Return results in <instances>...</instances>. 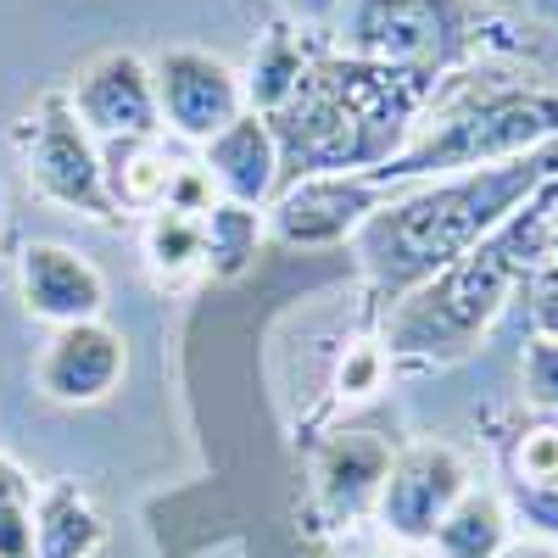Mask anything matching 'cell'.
<instances>
[{"label": "cell", "mask_w": 558, "mask_h": 558, "mask_svg": "<svg viewBox=\"0 0 558 558\" xmlns=\"http://www.w3.org/2000/svg\"><path fill=\"white\" fill-rule=\"evenodd\" d=\"M553 173H558V151L547 146L497 168L441 173V179H418L391 191L386 207L352 235L368 286L386 302H402L425 279L452 268L458 257H470L481 241H492Z\"/></svg>", "instance_id": "7a4b0ae2"}, {"label": "cell", "mask_w": 558, "mask_h": 558, "mask_svg": "<svg viewBox=\"0 0 558 558\" xmlns=\"http://www.w3.org/2000/svg\"><path fill=\"white\" fill-rule=\"evenodd\" d=\"M481 7L492 12V7H531V0H481Z\"/></svg>", "instance_id": "4dcf8cb0"}, {"label": "cell", "mask_w": 558, "mask_h": 558, "mask_svg": "<svg viewBox=\"0 0 558 558\" xmlns=\"http://www.w3.org/2000/svg\"><path fill=\"white\" fill-rule=\"evenodd\" d=\"M168 151L157 146V134H134V140H101V173H107V196L112 213H157L168 207V184H173Z\"/></svg>", "instance_id": "9a60e30c"}, {"label": "cell", "mask_w": 558, "mask_h": 558, "mask_svg": "<svg viewBox=\"0 0 558 558\" xmlns=\"http://www.w3.org/2000/svg\"><path fill=\"white\" fill-rule=\"evenodd\" d=\"M202 173L213 179L218 202H241L263 213L279 196V146H274L268 118L241 112L229 129H218L202 146Z\"/></svg>", "instance_id": "4fadbf2b"}, {"label": "cell", "mask_w": 558, "mask_h": 558, "mask_svg": "<svg viewBox=\"0 0 558 558\" xmlns=\"http://www.w3.org/2000/svg\"><path fill=\"white\" fill-rule=\"evenodd\" d=\"M107 525L73 481H51L34 497V558H89Z\"/></svg>", "instance_id": "2e32d148"}, {"label": "cell", "mask_w": 558, "mask_h": 558, "mask_svg": "<svg viewBox=\"0 0 558 558\" xmlns=\"http://www.w3.org/2000/svg\"><path fill=\"white\" fill-rule=\"evenodd\" d=\"M430 78H413L352 51L307 57L296 89L268 112L279 146V191L296 179L363 173L375 179L418 129V112L430 101Z\"/></svg>", "instance_id": "6da1fadb"}, {"label": "cell", "mask_w": 558, "mask_h": 558, "mask_svg": "<svg viewBox=\"0 0 558 558\" xmlns=\"http://www.w3.org/2000/svg\"><path fill=\"white\" fill-rule=\"evenodd\" d=\"M296 23H336L347 12V0H279Z\"/></svg>", "instance_id": "4316f807"}, {"label": "cell", "mask_w": 558, "mask_h": 558, "mask_svg": "<svg viewBox=\"0 0 558 558\" xmlns=\"http://www.w3.org/2000/svg\"><path fill=\"white\" fill-rule=\"evenodd\" d=\"M347 558H402V553H397L391 542H363V547H352Z\"/></svg>", "instance_id": "f1b7e54d"}, {"label": "cell", "mask_w": 558, "mask_h": 558, "mask_svg": "<svg viewBox=\"0 0 558 558\" xmlns=\"http://www.w3.org/2000/svg\"><path fill=\"white\" fill-rule=\"evenodd\" d=\"M146 263L157 279H184L202 268V218L191 213H173V207H157L151 223H146Z\"/></svg>", "instance_id": "ffe728a7"}, {"label": "cell", "mask_w": 558, "mask_h": 558, "mask_svg": "<svg viewBox=\"0 0 558 558\" xmlns=\"http://www.w3.org/2000/svg\"><path fill=\"white\" fill-rule=\"evenodd\" d=\"M497 558H558V547L542 542V536H508V547Z\"/></svg>", "instance_id": "83f0119b"}, {"label": "cell", "mask_w": 558, "mask_h": 558, "mask_svg": "<svg viewBox=\"0 0 558 558\" xmlns=\"http://www.w3.org/2000/svg\"><path fill=\"white\" fill-rule=\"evenodd\" d=\"M508 502L486 486H470L452 508H447V520L436 525L430 547L441 558H497L508 547Z\"/></svg>", "instance_id": "e0dca14e"}, {"label": "cell", "mask_w": 558, "mask_h": 558, "mask_svg": "<svg viewBox=\"0 0 558 558\" xmlns=\"http://www.w3.org/2000/svg\"><path fill=\"white\" fill-rule=\"evenodd\" d=\"M380 380H386V352L363 341V347H352V352H347L341 380H336V386H341V397H352V402H357V397H375V391H380Z\"/></svg>", "instance_id": "d4e9b609"}, {"label": "cell", "mask_w": 558, "mask_h": 558, "mask_svg": "<svg viewBox=\"0 0 558 558\" xmlns=\"http://www.w3.org/2000/svg\"><path fill=\"white\" fill-rule=\"evenodd\" d=\"M347 51L413 78L441 84L452 68L481 62V0H347Z\"/></svg>", "instance_id": "5b68a950"}, {"label": "cell", "mask_w": 558, "mask_h": 558, "mask_svg": "<svg viewBox=\"0 0 558 558\" xmlns=\"http://www.w3.org/2000/svg\"><path fill=\"white\" fill-rule=\"evenodd\" d=\"M470 458L447 441H418L391 452V470L375 497V520L391 542H430L447 508L470 492Z\"/></svg>", "instance_id": "52a82bcc"}, {"label": "cell", "mask_w": 558, "mask_h": 558, "mask_svg": "<svg viewBox=\"0 0 558 558\" xmlns=\"http://www.w3.org/2000/svg\"><path fill=\"white\" fill-rule=\"evenodd\" d=\"M520 291H525V307H531L536 336H542V341H558V268L547 263V268L525 274Z\"/></svg>", "instance_id": "cb8c5ba5"}, {"label": "cell", "mask_w": 558, "mask_h": 558, "mask_svg": "<svg viewBox=\"0 0 558 558\" xmlns=\"http://www.w3.org/2000/svg\"><path fill=\"white\" fill-rule=\"evenodd\" d=\"M151 89H157V118L207 146L218 129H229L246 112V84L213 51H196V45H168V51L151 62Z\"/></svg>", "instance_id": "ba28073f"}, {"label": "cell", "mask_w": 558, "mask_h": 558, "mask_svg": "<svg viewBox=\"0 0 558 558\" xmlns=\"http://www.w3.org/2000/svg\"><path fill=\"white\" fill-rule=\"evenodd\" d=\"M73 118L89 129V140H134V134H162L157 118V89H151V62L134 51H101L84 62L73 89H68Z\"/></svg>", "instance_id": "30bf717a"}, {"label": "cell", "mask_w": 558, "mask_h": 558, "mask_svg": "<svg viewBox=\"0 0 558 558\" xmlns=\"http://www.w3.org/2000/svg\"><path fill=\"white\" fill-rule=\"evenodd\" d=\"M263 246V213L241 202H213L202 213V268L213 279H241Z\"/></svg>", "instance_id": "ac0fdd59"}, {"label": "cell", "mask_w": 558, "mask_h": 558, "mask_svg": "<svg viewBox=\"0 0 558 558\" xmlns=\"http://www.w3.org/2000/svg\"><path fill=\"white\" fill-rule=\"evenodd\" d=\"M123 368H129L123 336L101 318H84V324L51 330V341H45V352L34 363V380L62 408H89V402H107L118 391Z\"/></svg>", "instance_id": "8fae6325"}, {"label": "cell", "mask_w": 558, "mask_h": 558, "mask_svg": "<svg viewBox=\"0 0 558 558\" xmlns=\"http://www.w3.org/2000/svg\"><path fill=\"white\" fill-rule=\"evenodd\" d=\"M302 73H307V51L296 45V34H291V28H274V34L257 45L252 68L241 73V84H246V112L268 118V112L296 89Z\"/></svg>", "instance_id": "d6986e66"}, {"label": "cell", "mask_w": 558, "mask_h": 558, "mask_svg": "<svg viewBox=\"0 0 558 558\" xmlns=\"http://www.w3.org/2000/svg\"><path fill=\"white\" fill-rule=\"evenodd\" d=\"M514 475H520V486H558V425H536L520 436Z\"/></svg>", "instance_id": "7402d4cb"}, {"label": "cell", "mask_w": 558, "mask_h": 558, "mask_svg": "<svg viewBox=\"0 0 558 558\" xmlns=\"http://www.w3.org/2000/svg\"><path fill=\"white\" fill-rule=\"evenodd\" d=\"M520 508L547 536H558V486H520Z\"/></svg>", "instance_id": "484cf974"}, {"label": "cell", "mask_w": 558, "mask_h": 558, "mask_svg": "<svg viewBox=\"0 0 558 558\" xmlns=\"http://www.w3.org/2000/svg\"><path fill=\"white\" fill-rule=\"evenodd\" d=\"M17 291H23V307L45 324H57V330L62 324L101 318V307H107L101 268L62 241H34L17 257Z\"/></svg>", "instance_id": "7c38bea8"}, {"label": "cell", "mask_w": 558, "mask_h": 558, "mask_svg": "<svg viewBox=\"0 0 558 558\" xmlns=\"http://www.w3.org/2000/svg\"><path fill=\"white\" fill-rule=\"evenodd\" d=\"M23 151H28V179L45 202H57L68 213H84L96 223H112V196H107V173H101V146L89 140V129L73 118L68 96H45L39 112L23 129Z\"/></svg>", "instance_id": "8992f818"}, {"label": "cell", "mask_w": 558, "mask_h": 558, "mask_svg": "<svg viewBox=\"0 0 558 558\" xmlns=\"http://www.w3.org/2000/svg\"><path fill=\"white\" fill-rule=\"evenodd\" d=\"M547 263V196L536 191L514 218H508L492 241H481L470 257H458L418 291L391 302L380 352L386 363L430 368V363H458L481 347V336L502 318L525 286V274Z\"/></svg>", "instance_id": "277c9868"}, {"label": "cell", "mask_w": 558, "mask_h": 558, "mask_svg": "<svg viewBox=\"0 0 558 558\" xmlns=\"http://www.w3.org/2000/svg\"><path fill=\"white\" fill-rule=\"evenodd\" d=\"M0 558H34V486L0 452Z\"/></svg>", "instance_id": "44dd1931"}, {"label": "cell", "mask_w": 558, "mask_h": 558, "mask_svg": "<svg viewBox=\"0 0 558 558\" xmlns=\"http://www.w3.org/2000/svg\"><path fill=\"white\" fill-rule=\"evenodd\" d=\"M525 397L547 413H558V341L531 336L525 347Z\"/></svg>", "instance_id": "603a6c76"}, {"label": "cell", "mask_w": 558, "mask_h": 558, "mask_svg": "<svg viewBox=\"0 0 558 558\" xmlns=\"http://www.w3.org/2000/svg\"><path fill=\"white\" fill-rule=\"evenodd\" d=\"M531 7H536V12H547V17L558 23V0H531Z\"/></svg>", "instance_id": "f546056e"}, {"label": "cell", "mask_w": 558, "mask_h": 558, "mask_svg": "<svg viewBox=\"0 0 558 558\" xmlns=\"http://www.w3.org/2000/svg\"><path fill=\"white\" fill-rule=\"evenodd\" d=\"M386 470H391V447L375 430H341L318 452V502H324V514L341 520V525L375 514Z\"/></svg>", "instance_id": "5bb4252c"}, {"label": "cell", "mask_w": 558, "mask_h": 558, "mask_svg": "<svg viewBox=\"0 0 558 558\" xmlns=\"http://www.w3.org/2000/svg\"><path fill=\"white\" fill-rule=\"evenodd\" d=\"M386 184L363 173H330V179H296L268 202V229L286 246H336L386 207Z\"/></svg>", "instance_id": "9c48e42d"}, {"label": "cell", "mask_w": 558, "mask_h": 558, "mask_svg": "<svg viewBox=\"0 0 558 558\" xmlns=\"http://www.w3.org/2000/svg\"><path fill=\"white\" fill-rule=\"evenodd\" d=\"M558 140V89L525 84L497 62H463L436 89L408 146L375 173V184L402 191L418 179L497 168Z\"/></svg>", "instance_id": "3957f363"}]
</instances>
